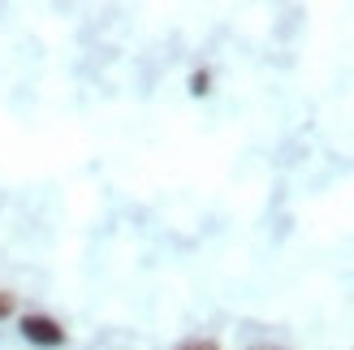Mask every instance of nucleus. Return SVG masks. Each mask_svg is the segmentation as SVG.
Here are the masks:
<instances>
[{
  "instance_id": "1",
  "label": "nucleus",
  "mask_w": 354,
  "mask_h": 350,
  "mask_svg": "<svg viewBox=\"0 0 354 350\" xmlns=\"http://www.w3.org/2000/svg\"><path fill=\"white\" fill-rule=\"evenodd\" d=\"M17 329H22V338L30 342V346H61L65 342V329H61V320H52V316H39V311H30V316H22L17 320Z\"/></svg>"
},
{
  "instance_id": "2",
  "label": "nucleus",
  "mask_w": 354,
  "mask_h": 350,
  "mask_svg": "<svg viewBox=\"0 0 354 350\" xmlns=\"http://www.w3.org/2000/svg\"><path fill=\"white\" fill-rule=\"evenodd\" d=\"M177 350H216V342H207V338H194V342H182Z\"/></svg>"
},
{
  "instance_id": "3",
  "label": "nucleus",
  "mask_w": 354,
  "mask_h": 350,
  "mask_svg": "<svg viewBox=\"0 0 354 350\" xmlns=\"http://www.w3.org/2000/svg\"><path fill=\"white\" fill-rule=\"evenodd\" d=\"M5 316H13V294L0 290V320H5Z\"/></svg>"
}]
</instances>
